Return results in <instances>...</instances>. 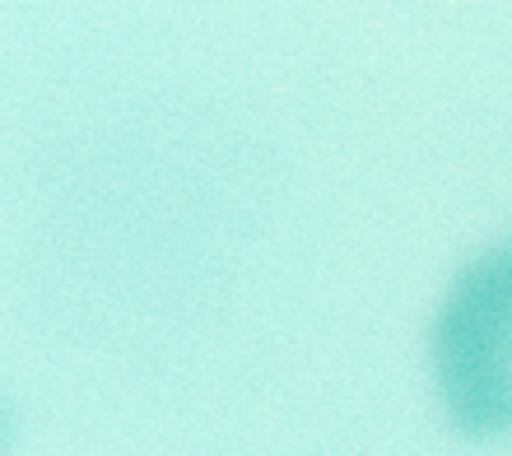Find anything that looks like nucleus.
I'll return each instance as SVG.
<instances>
[{"label":"nucleus","mask_w":512,"mask_h":456,"mask_svg":"<svg viewBox=\"0 0 512 456\" xmlns=\"http://www.w3.org/2000/svg\"><path fill=\"white\" fill-rule=\"evenodd\" d=\"M433 373L461 433H512V242L471 261L443 298Z\"/></svg>","instance_id":"obj_1"}]
</instances>
